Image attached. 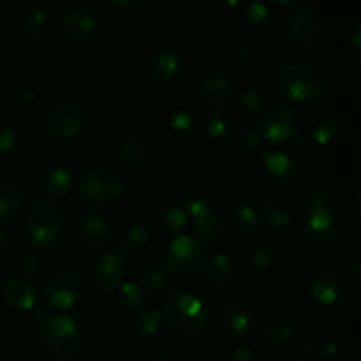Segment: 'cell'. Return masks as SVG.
Instances as JSON below:
<instances>
[{"label": "cell", "mask_w": 361, "mask_h": 361, "mask_svg": "<svg viewBox=\"0 0 361 361\" xmlns=\"http://www.w3.org/2000/svg\"><path fill=\"white\" fill-rule=\"evenodd\" d=\"M34 326L37 337L55 358L69 361L83 351L85 330L76 317L42 307L35 310Z\"/></svg>", "instance_id": "cell-1"}, {"label": "cell", "mask_w": 361, "mask_h": 361, "mask_svg": "<svg viewBox=\"0 0 361 361\" xmlns=\"http://www.w3.org/2000/svg\"><path fill=\"white\" fill-rule=\"evenodd\" d=\"M161 316L166 326L182 337H197L210 326L208 307L189 293H173L168 296Z\"/></svg>", "instance_id": "cell-2"}, {"label": "cell", "mask_w": 361, "mask_h": 361, "mask_svg": "<svg viewBox=\"0 0 361 361\" xmlns=\"http://www.w3.org/2000/svg\"><path fill=\"white\" fill-rule=\"evenodd\" d=\"M25 231L32 243L49 247L62 238L66 231V215L55 200L34 197L25 210Z\"/></svg>", "instance_id": "cell-3"}, {"label": "cell", "mask_w": 361, "mask_h": 361, "mask_svg": "<svg viewBox=\"0 0 361 361\" xmlns=\"http://www.w3.org/2000/svg\"><path fill=\"white\" fill-rule=\"evenodd\" d=\"M74 185L80 200L92 208L115 207L126 194V182L122 176L108 168L83 169Z\"/></svg>", "instance_id": "cell-4"}, {"label": "cell", "mask_w": 361, "mask_h": 361, "mask_svg": "<svg viewBox=\"0 0 361 361\" xmlns=\"http://www.w3.org/2000/svg\"><path fill=\"white\" fill-rule=\"evenodd\" d=\"M42 127L56 140H74L87 127V113L78 102L60 99L49 104L42 113Z\"/></svg>", "instance_id": "cell-5"}, {"label": "cell", "mask_w": 361, "mask_h": 361, "mask_svg": "<svg viewBox=\"0 0 361 361\" xmlns=\"http://www.w3.org/2000/svg\"><path fill=\"white\" fill-rule=\"evenodd\" d=\"M85 295V281L76 270H60L42 288V300L55 312L73 309Z\"/></svg>", "instance_id": "cell-6"}, {"label": "cell", "mask_w": 361, "mask_h": 361, "mask_svg": "<svg viewBox=\"0 0 361 361\" xmlns=\"http://www.w3.org/2000/svg\"><path fill=\"white\" fill-rule=\"evenodd\" d=\"M284 32L296 48H316L323 39V20L314 7L298 6L288 16Z\"/></svg>", "instance_id": "cell-7"}, {"label": "cell", "mask_w": 361, "mask_h": 361, "mask_svg": "<svg viewBox=\"0 0 361 361\" xmlns=\"http://www.w3.org/2000/svg\"><path fill=\"white\" fill-rule=\"evenodd\" d=\"M204 261V250L197 240L190 236H178L168 245L164 252V264L169 274L185 277L200 270Z\"/></svg>", "instance_id": "cell-8"}, {"label": "cell", "mask_w": 361, "mask_h": 361, "mask_svg": "<svg viewBox=\"0 0 361 361\" xmlns=\"http://www.w3.org/2000/svg\"><path fill=\"white\" fill-rule=\"evenodd\" d=\"M296 127L298 120L291 106L274 104L259 113L256 129L268 143H282L295 136Z\"/></svg>", "instance_id": "cell-9"}, {"label": "cell", "mask_w": 361, "mask_h": 361, "mask_svg": "<svg viewBox=\"0 0 361 361\" xmlns=\"http://www.w3.org/2000/svg\"><path fill=\"white\" fill-rule=\"evenodd\" d=\"M314 83H316V78H314L310 66H307L305 62L293 60V62L284 63V66L279 69V90H281V94L284 95L286 99H289V101H309L310 95H312Z\"/></svg>", "instance_id": "cell-10"}, {"label": "cell", "mask_w": 361, "mask_h": 361, "mask_svg": "<svg viewBox=\"0 0 361 361\" xmlns=\"http://www.w3.org/2000/svg\"><path fill=\"white\" fill-rule=\"evenodd\" d=\"M300 235L314 243H324L335 238L338 231V222L330 207H309L303 210L300 219Z\"/></svg>", "instance_id": "cell-11"}, {"label": "cell", "mask_w": 361, "mask_h": 361, "mask_svg": "<svg viewBox=\"0 0 361 361\" xmlns=\"http://www.w3.org/2000/svg\"><path fill=\"white\" fill-rule=\"evenodd\" d=\"M309 295L319 305H335L348 295V281L335 268H321L307 282Z\"/></svg>", "instance_id": "cell-12"}, {"label": "cell", "mask_w": 361, "mask_h": 361, "mask_svg": "<svg viewBox=\"0 0 361 361\" xmlns=\"http://www.w3.org/2000/svg\"><path fill=\"white\" fill-rule=\"evenodd\" d=\"M219 321L231 337L245 338L256 328L257 314L242 300H228L219 307Z\"/></svg>", "instance_id": "cell-13"}, {"label": "cell", "mask_w": 361, "mask_h": 361, "mask_svg": "<svg viewBox=\"0 0 361 361\" xmlns=\"http://www.w3.org/2000/svg\"><path fill=\"white\" fill-rule=\"evenodd\" d=\"M60 34L74 44L88 42L99 28L97 14L88 7H71L60 18Z\"/></svg>", "instance_id": "cell-14"}, {"label": "cell", "mask_w": 361, "mask_h": 361, "mask_svg": "<svg viewBox=\"0 0 361 361\" xmlns=\"http://www.w3.org/2000/svg\"><path fill=\"white\" fill-rule=\"evenodd\" d=\"M183 71L182 56L171 48H161L148 60V80L157 88H169L180 80Z\"/></svg>", "instance_id": "cell-15"}, {"label": "cell", "mask_w": 361, "mask_h": 361, "mask_svg": "<svg viewBox=\"0 0 361 361\" xmlns=\"http://www.w3.org/2000/svg\"><path fill=\"white\" fill-rule=\"evenodd\" d=\"M123 267H126V261L115 250L102 254L92 264V284L102 295H113L118 291L123 282Z\"/></svg>", "instance_id": "cell-16"}, {"label": "cell", "mask_w": 361, "mask_h": 361, "mask_svg": "<svg viewBox=\"0 0 361 361\" xmlns=\"http://www.w3.org/2000/svg\"><path fill=\"white\" fill-rule=\"evenodd\" d=\"M197 99L212 109H222L233 101L235 87L226 74L212 71L203 74L196 83Z\"/></svg>", "instance_id": "cell-17"}, {"label": "cell", "mask_w": 361, "mask_h": 361, "mask_svg": "<svg viewBox=\"0 0 361 361\" xmlns=\"http://www.w3.org/2000/svg\"><path fill=\"white\" fill-rule=\"evenodd\" d=\"M76 233L81 242L87 245L102 247L111 240L113 226L106 215L88 212L76 221Z\"/></svg>", "instance_id": "cell-18"}, {"label": "cell", "mask_w": 361, "mask_h": 361, "mask_svg": "<svg viewBox=\"0 0 361 361\" xmlns=\"http://www.w3.org/2000/svg\"><path fill=\"white\" fill-rule=\"evenodd\" d=\"M263 166L268 178L279 185H288V183L295 182L300 171L296 159L284 150L264 152Z\"/></svg>", "instance_id": "cell-19"}, {"label": "cell", "mask_w": 361, "mask_h": 361, "mask_svg": "<svg viewBox=\"0 0 361 361\" xmlns=\"http://www.w3.org/2000/svg\"><path fill=\"white\" fill-rule=\"evenodd\" d=\"M295 338L296 334L289 324H270V326L263 328V331L257 337V348L267 356H282L293 348Z\"/></svg>", "instance_id": "cell-20"}, {"label": "cell", "mask_w": 361, "mask_h": 361, "mask_svg": "<svg viewBox=\"0 0 361 361\" xmlns=\"http://www.w3.org/2000/svg\"><path fill=\"white\" fill-rule=\"evenodd\" d=\"M116 155L129 168H140L150 157V143L141 133L129 130L116 140Z\"/></svg>", "instance_id": "cell-21"}, {"label": "cell", "mask_w": 361, "mask_h": 361, "mask_svg": "<svg viewBox=\"0 0 361 361\" xmlns=\"http://www.w3.org/2000/svg\"><path fill=\"white\" fill-rule=\"evenodd\" d=\"M194 235H196V238L200 240V242L207 243V245L219 247L228 243L231 229H229L228 221H226L222 215L215 214V212L212 210L196 219Z\"/></svg>", "instance_id": "cell-22"}, {"label": "cell", "mask_w": 361, "mask_h": 361, "mask_svg": "<svg viewBox=\"0 0 361 361\" xmlns=\"http://www.w3.org/2000/svg\"><path fill=\"white\" fill-rule=\"evenodd\" d=\"M259 219L271 231H282L293 221V203L286 196H270L261 207Z\"/></svg>", "instance_id": "cell-23"}, {"label": "cell", "mask_w": 361, "mask_h": 361, "mask_svg": "<svg viewBox=\"0 0 361 361\" xmlns=\"http://www.w3.org/2000/svg\"><path fill=\"white\" fill-rule=\"evenodd\" d=\"M2 295L7 305L16 310H30L37 302V291L34 284L25 277L9 279L4 284Z\"/></svg>", "instance_id": "cell-24"}, {"label": "cell", "mask_w": 361, "mask_h": 361, "mask_svg": "<svg viewBox=\"0 0 361 361\" xmlns=\"http://www.w3.org/2000/svg\"><path fill=\"white\" fill-rule=\"evenodd\" d=\"M201 267H203V279L214 288H226L231 284L236 275L233 259L228 254L222 252L212 254L210 257H207V261H203Z\"/></svg>", "instance_id": "cell-25"}, {"label": "cell", "mask_w": 361, "mask_h": 361, "mask_svg": "<svg viewBox=\"0 0 361 361\" xmlns=\"http://www.w3.org/2000/svg\"><path fill=\"white\" fill-rule=\"evenodd\" d=\"M152 238V229L148 228L145 222H134L129 228L126 229L123 236L120 238V242L116 243L115 252L122 257L123 261L133 259L134 256L141 252L145 247L150 243Z\"/></svg>", "instance_id": "cell-26"}, {"label": "cell", "mask_w": 361, "mask_h": 361, "mask_svg": "<svg viewBox=\"0 0 361 361\" xmlns=\"http://www.w3.org/2000/svg\"><path fill=\"white\" fill-rule=\"evenodd\" d=\"M23 207V189L13 178L0 180V222L11 224L16 221Z\"/></svg>", "instance_id": "cell-27"}, {"label": "cell", "mask_w": 361, "mask_h": 361, "mask_svg": "<svg viewBox=\"0 0 361 361\" xmlns=\"http://www.w3.org/2000/svg\"><path fill=\"white\" fill-rule=\"evenodd\" d=\"M137 286L143 291L145 298L159 300L162 296H171L175 293V284L169 281L168 275L157 267H147L137 275Z\"/></svg>", "instance_id": "cell-28"}, {"label": "cell", "mask_w": 361, "mask_h": 361, "mask_svg": "<svg viewBox=\"0 0 361 361\" xmlns=\"http://www.w3.org/2000/svg\"><path fill=\"white\" fill-rule=\"evenodd\" d=\"M305 137L317 145H330L331 141L337 137L338 123L337 120L326 113H314L305 120V127H303Z\"/></svg>", "instance_id": "cell-29"}, {"label": "cell", "mask_w": 361, "mask_h": 361, "mask_svg": "<svg viewBox=\"0 0 361 361\" xmlns=\"http://www.w3.org/2000/svg\"><path fill=\"white\" fill-rule=\"evenodd\" d=\"M282 245L274 238H263L254 243L250 250V264L256 270L268 271L281 263Z\"/></svg>", "instance_id": "cell-30"}, {"label": "cell", "mask_w": 361, "mask_h": 361, "mask_svg": "<svg viewBox=\"0 0 361 361\" xmlns=\"http://www.w3.org/2000/svg\"><path fill=\"white\" fill-rule=\"evenodd\" d=\"M162 316L159 310L148 309V307H140L130 314V330L137 341H148L154 337L161 328Z\"/></svg>", "instance_id": "cell-31"}, {"label": "cell", "mask_w": 361, "mask_h": 361, "mask_svg": "<svg viewBox=\"0 0 361 361\" xmlns=\"http://www.w3.org/2000/svg\"><path fill=\"white\" fill-rule=\"evenodd\" d=\"M197 127H200V122H197L196 113L185 108L176 109L166 123L168 136L175 141L190 140L197 133Z\"/></svg>", "instance_id": "cell-32"}, {"label": "cell", "mask_w": 361, "mask_h": 361, "mask_svg": "<svg viewBox=\"0 0 361 361\" xmlns=\"http://www.w3.org/2000/svg\"><path fill=\"white\" fill-rule=\"evenodd\" d=\"M42 190L46 192V197H67L74 187V180L71 173L66 168H51L46 171L41 182Z\"/></svg>", "instance_id": "cell-33"}, {"label": "cell", "mask_w": 361, "mask_h": 361, "mask_svg": "<svg viewBox=\"0 0 361 361\" xmlns=\"http://www.w3.org/2000/svg\"><path fill=\"white\" fill-rule=\"evenodd\" d=\"M51 18L49 13L42 7H34L21 18V34L30 41H39L49 32Z\"/></svg>", "instance_id": "cell-34"}, {"label": "cell", "mask_w": 361, "mask_h": 361, "mask_svg": "<svg viewBox=\"0 0 361 361\" xmlns=\"http://www.w3.org/2000/svg\"><path fill=\"white\" fill-rule=\"evenodd\" d=\"M23 147V130L20 123L13 120H2L0 122V155L11 157L16 155Z\"/></svg>", "instance_id": "cell-35"}, {"label": "cell", "mask_w": 361, "mask_h": 361, "mask_svg": "<svg viewBox=\"0 0 361 361\" xmlns=\"http://www.w3.org/2000/svg\"><path fill=\"white\" fill-rule=\"evenodd\" d=\"M245 20L254 30L270 32L277 23L274 9L264 2H252L245 9Z\"/></svg>", "instance_id": "cell-36"}, {"label": "cell", "mask_w": 361, "mask_h": 361, "mask_svg": "<svg viewBox=\"0 0 361 361\" xmlns=\"http://www.w3.org/2000/svg\"><path fill=\"white\" fill-rule=\"evenodd\" d=\"M187 222H189V214L185 212L183 204L171 203L161 212V226L168 235H175L185 229Z\"/></svg>", "instance_id": "cell-37"}, {"label": "cell", "mask_w": 361, "mask_h": 361, "mask_svg": "<svg viewBox=\"0 0 361 361\" xmlns=\"http://www.w3.org/2000/svg\"><path fill=\"white\" fill-rule=\"evenodd\" d=\"M270 99V88L267 83H252L245 88L242 95V108L247 113H259Z\"/></svg>", "instance_id": "cell-38"}, {"label": "cell", "mask_w": 361, "mask_h": 361, "mask_svg": "<svg viewBox=\"0 0 361 361\" xmlns=\"http://www.w3.org/2000/svg\"><path fill=\"white\" fill-rule=\"evenodd\" d=\"M233 222L242 233H254L261 226L259 212L250 204H238L233 208Z\"/></svg>", "instance_id": "cell-39"}, {"label": "cell", "mask_w": 361, "mask_h": 361, "mask_svg": "<svg viewBox=\"0 0 361 361\" xmlns=\"http://www.w3.org/2000/svg\"><path fill=\"white\" fill-rule=\"evenodd\" d=\"M233 120L226 113H212L207 118V134L214 141H224L231 136Z\"/></svg>", "instance_id": "cell-40"}, {"label": "cell", "mask_w": 361, "mask_h": 361, "mask_svg": "<svg viewBox=\"0 0 361 361\" xmlns=\"http://www.w3.org/2000/svg\"><path fill=\"white\" fill-rule=\"evenodd\" d=\"M118 300L126 309L129 310H136L140 307H143L145 302V295L141 291V288L137 286L136 281L126 282V284L120 286L118 289Z\"/></svg>", "instance_id": "cell-41"}, {"label": "cell", "mask_w": 361, "mask_h": 361, "mask_svg": "<svg viewBox=\"0 0 361 361\" xmlns=\"http://www.w3.org/2000/svg\"><path fill=\"white\" fill-rule=\"evenodd\" d=\"M183 208L189 214V217L192 215L194 219L201 217V215L212 212V204L208 201V197L204 196L203 192H197V190H192V192L185 194V200H183Z\"/></svg>", "instance_id": "cell-42"}, {"label": "cell", "mask_w": 361, "mask_h": 361, "mask_svg": "<svg viewBox=\"0 0 361 361\" xmlns=\"http://www.w3.org/2000/svg\"><path fill=\"white\" fill-rule=\"evenodd\" d=\"M37 99H39V94L34 87H30V85H21L13 95V106L14 109H18V111L25 113L37 104Z\"/></svg>", "instance_id": "cell-43"}, {"label": "cell", "mask_w": 361, "mask_h": 361, "mask_svg": "<svg viewBox=\"0 0 361 361\" xmlns=\"http://www.w3.org/2000/svg\"><path fill=\"white\" fill-rule=\"evenodd\" d=\"M314 353H317V356H319V358L323 361H338L344 351H342V348H341V344H338V342L324 341V342H321L319 345H317L316 351H314Z\"/></svg>", "instance_id": "cell-44"}, {"label": "cell", "mask_w": 361, "mask_h": 361, "mask_svg": "<svg viewBox=\"0 0 361 361\" xmlns=\"http://www.w3.org/2000/svg\"><path fill=\"white\" fill-rule=\"evenodd\" d=\"M335 94H337L335 83H331L328 80H316L310 99H316V101H331L335 97Z\"/></svg>", "instance_id": "cell-45"}, {"label": "cell", "mask_w": 361, "mask_h": 361, "mask_svg": "<svg viewBox=\"0 0 361 361\" xmlns=\"http://www.w3.org/2000/svg\"><path fill=\"white\" fill-rule=\"evenodd\" d=\"M240 141L243 143V147L250 148V150H257V148L263 147V137L257 133L256 127L245 126L240 133Z\"/></svg>", "instance_id": "cell-46"}, {"label": "cell", "mask_w": 361, "mask_h": 361, "mask_svg": "<svg viewBox=\"0 0 361 361\" xmlns=\"http://www.w3.org/2000/svg\"><path fill=\"white\" fill-rule=\"evenodd\" d=\"M331 203V190L326 185H317L310 192V204L314 207H330Z\"/></svg>", "instance_id": "cell-47"}, {"label": "cell", "mask_w": 361, "mask_h": 361, "mask_svg": "<svg viewBox=\"0 0 361 361\" xmlns=\"http://www.w3.org/2000/svg\"><path fill=\"white\" fill-rule=\"evenodd\" d=\"M344 37H345V44H348L349 48L355 49V51H358L361 48V25L358 21H353V23L348 25Z\"/></svg>", "instance_id": "cell-48"}, {"label": "cell", "mask_w": 361, "mask_h": 361, "mask_svg": "<svg viewBox=\"0 0 361 361\" xmlns=\"http://www.w3.org/2000/svg\"><path fill=\"white\" fill-rule=\"evenodd\" d=\"M250 60V48L245 44V42H236L235 48H233V63L236 66H243Z\"/></svg>", "instance_id": "cell-49"}, {"label": "cell", "mask_w": 361, "mask_h": 361, "mask_svg": "<svg viewBox=\"0 0 361 361\" xmlns=\"http://www.w3.org/2000/svg\"><path fill=\"white\" fill-rule=\"evenodd\" d=\"M261 291H263V286H261V282L257 281V279L249 277L243 281L242 293L247 296V298H256Z\"/></svg>", "instance_id": "cell-50"}, {"label": "cell", "mask_w": 361, "mask_h": 361, "mask_svg": "<svg viewBox=\"0 0 361 361\" xmlns=\"http://www.w3.org/2000/svg\"><path fill=\"white\" fill-rule=\"evenodd\" d=\"M39 267H41V259H39V256H35V254H28V256H25V259L21 261V270H23L25 274H37Z\"/></svg>", "instance_id": "cell-51"}, {"label": "cell", "mask_w": 361, "mask_h": 361, "mask_svg": "<svg viewBox=\"0 0 361 361\" xmlns=\"http://www.w3.org/2000/svg\"><path fill=\"white\" fill-rule=\"evenodd\" d=\"M231 361H256V356H254V351L249 345H238L233 351Z\"/></svg>", "instance_id": "cell-52"}, {"label": "cell", "mask_w": 361, "mask_h": 361, "mask_svg": "<svg viewBox=\"0 0 361 361\" xmlns=\"http://www.w3.org/2000/svg\"><path fill=\"white\" fill-rule=\"evenodd\" d=\"M196 9H197L196 4L183 2V4H180V6H178L176 13H178L180 20H190V18H192L194 14H196Z\"/></svg>", "instance_id": "cell-53"}, {"label": "cell", "mask_w": 361, "mask_h": 361, "mask_svg": "<svg viewBox=\"0 0 361 361\" xmlns=\"http://www.w3.org/2000/svg\"><path fill=\"white\" fill-rule=\"evenodd\" d=\"M289 281L293 282V284H302V282L307 281V275L303 274V270L300 267H295L291 271H289Z\"/></svg>", "instance_id": "cell-54"}, {"label": "cell", "mask_w": 361, "mask_h": 361, "mask_svg": "<svg viewBox=\"0 0 361 361\" xmlns=\"http://www.w3.org/2000/svg\"><path fill=\"white\" fill-rule=\"evenodd\" d=\"M14 236L9 231H0V249H13Z\"/></svg>", "instance_id": "cell-55"}, {"label": "cell", "mask_w": 361, "mask_h": 361, "mask_svg": "<svg viewBox=\"0 0 361 361\" xmlns=\"http://www.w3.org/2000/svg\"><path fill=\"white\" fill-rule=\"evenodd\" d=\"M361 60L356 56L355 60L351 62V74H353V80H355V83H360V76H361Z\"/></svg>", "instance_id": "cell-56"}, {"label": "cell", "mask_w": 361, "mask_h": 361, "mask_svg": "<svg viewBox=\"0 0 361 361\" xmlns=\"http://www.w3.org/2000/svg\"><path fill=\"white\" fill-rule=\"evenodd\" d=\"M361 263H360V259L356 261L355 264H353V270H351V275H353V282H355L356 286H360V270H361Z\"/></svg>", "instance_id": "cell-57"}, {"label": "cell", "mask_w": 361, "mask_h": 361, "mask_svg": "<svg viewBox=\"0 0 361 361\" xmlns=\"http://www.w3.org/2000/svg\"><path fill=\"white\" fill-rule=\"evenodd\" d=\"M152 361H171V356H169V353H166V351H157L154 355V360Z\"/></svg>", "instance_id": "cell-58"}, {"label": "cell", "mask_w": 361, "mask_h": 361, "mask_svg": "<svg viewBox=\"0 0 361 361\" xmlns=\"http://www.w3.org/2000/svg\"><path fill=\"white\" fill-rule=\"evenodd\" d=\"M355 217L356 222H360V196H356L355 200Z\"/></svg>", "instance_id": "cell-59"}, {"label": "cell", "mask_w": 361, "mask_h": 361, "mask_svg": "<svg viewBox=\"0 0 361 361\" xmlns=\"http://www.w3.org/2000/svg\"><path fill=\"white\" fill-rule=\"evenodd\" d=\"M116 6H120V7H130V6H137V2H116Z\"/></svg>", "instance_id": "cell-60"}, {"label": "cell", "mask_w": 361, "mask_h": 361, "mask_svg": "<svg viewBox=\"0 0 361 361\" xmlns=\"http://www.w3.org/2000/svg\"><path fill=\"white\" fill-rule=\"evenodd\" d=\"M293 361H309L307 358H296V360H293Z\"/></svg>", "instance_id": "cell-61"}]
</instances>
